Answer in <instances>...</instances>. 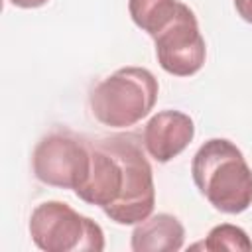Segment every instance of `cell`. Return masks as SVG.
I'll list each match as a JSON object with an SVG mask.
<instances>
[{
    "mask_svg": "<svg viewBox=\"0 0 252 252\" xmlns=\"http://www.w3.org/2000/svg\"><path fill=\"white\" fill-rule=\"evenodd\" d=\"M136 134H110L91 140V171L75 195L116 224H138L156 205L152 165Z\"/></svg>",
    "mask_w": 252,
    "mask_h": 252,
    "instance_id": "1",
    "label": "cell"
},
{
    "mask_svg": "<svg viewBox=\"0 0 252 252\" xmlns=\"http://www.w3.org/2000/svg\"><path fill=\"white\" fill-rule=\"evenodd\" d=\"M191 177L199 193L220 213L238 215L252 205V169L226 138H211L195 152Z\"/></svg>",
    "mask_w": 252,
    "mask_h": 252,
    "instance_id": "2",
    "label": "cell"
},
{
    "mask_svg": "<svg viewBox=\"0 0 252 252\" xmlns=\"http://www.w3.org/2000/svg\"><path fill=\"white\" fill-rule=\"evenodd\" d=\"M158 79L146 67H120L104 77L89 94L93 116L108 128H130L156 106Z\"/></svg>",
    "mask_w": 252,
    "mask_h": 252,
    "instance_id": "3",
    "label": "cell"
},
{
    "mask_svg": "<svg viewBox=\"0 0 252 252\" xmlns=\"http://www.w3.org/2000/svg\"><path fill=\"white\" fill-rule=\"evenodd\" d=\"M30 236L45 252H102L104 232L93 219L63 201L39 203L28 222Z\"/></svg>",
    "mask_w": 252,
    "mask_h": 252,
    "instance_id": "4",
    "label": "cell"
},
{
    "mask_svg": "<svg viewBox=\"0 0 252 252\" xmlns=\"http://www.w3.org/2000/svg\"><path fill=\"white\" fill-rule=\"evenodd\" d=\"M32 169L49 187L77 191L91 171V140L69 130L49 132L33 148Z\"/></svg>",
    "mask_w": 252,
    "mask_h": 252,
    "instance_id": "5",
    "label": "cell"
},
{
    "mask_svg": "<svg viewBox=\"0 0 252 252\" xmlns=\"http://www.w3.org/2000/svg\"><path fill=\"white\" fill-rule=\"evenodd\" d=\"M159 67L175 77H191L205 65L207 45L195 12L181 2L175 18L154 37Z\"/></svg>",
    "mask_w": 252,
    "mask_h": 252,
    "instance_id": "6",
    "label": "cell"
},
{
    "mask_svg": "<svg viewBox=\"0 0 252 252\" xmlns=\"http://www.w3.org/2000/svg\"><path fill=\"white\" fill-rule=\"evenodd\" d=\"M195 122L181 110H159L144 126L142 144L150 158L159 163H167L177 158L193 140Z\"/></svg>",
    "mask_w": 252,
    "mask_h": 252,
    "instance_id": "7",
    "label": "cell"
},
{
    "mask_svg": "<svg viewBox=\"0 0 252 252\" xmlns=\"http://www.w3.org/2000/svg\"><path fill=\"white\" fill-rule=\"evenodd\" d=\"M185 228L181 220L169 213L150 215L138 222L130 234L134 252H177L183 248Z\"/></svg>",
    "mask_w": 252,
    "mask_h": 252,
    "instance_id": "8",
    "label": "cell"
},
{
    "mask_svg": "<svg viewBox=\"0 0 252 252\" xmlns=\"http://www.w3.org/2000/svg\"><path fill=\"white\" fill-rule=\"evenodd\" d=\"M179 6V0H128L132 22L152 37H156L175 18Z\"/></svg>",
    "mask_w": 252,
    "mask_h": 252,
    "instance_id": "9",
    "label": "cell"
},
{
    "mask_svg": "<svg viewBox=\"0 0 252 252\" xmlns=\"http://www.w3.org/2000/svg\"><path fill=\"white\" fill-rule=\"evenodd\" d=\"M203 248L209 252H219V250H234V252H252V240L248 234L230 222L217 224L209 230Z\"/></svg>",
    "mask_w": 252,
    "mask_h": 252,
    "instance_id": "10",
    "label": "cell"
},
{
    "mask_svg": "<svg viewBox=\"0 0 252 252\" xmlns=\"http://www.w3.org/2000/svg\"><path fill=\"white\" fill-rule=\"evenodd\" d=\"M234 8L244 22L252 24V0H234Z\"/></svg>",
    "mask_w": 252,
    "mask_h": 252,
    "instance_id": "11",
    "label": "cell"
},
{
    "mask_svg": "<svg viewBox=\"0 0 252 252\" xmlns=\"http://www.w3.org/2000/svg\"><path fill=\"white\" fill-rule=\"evenodd\" d=\"M12 6L16 8H24V10H32V8H41L45 6L49 0H8Z\"/></svg>",
    "mask_w": 252,
    "mask_h": 252,
    "instance_id": "12",
    "label": "cell"
}]
</instances>
